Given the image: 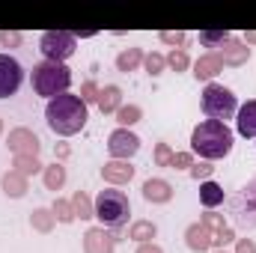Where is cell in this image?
I'll list each match as a JSON object with an SVG mask.
<instances>
[{
  "label": "cell",
  "mask_w": 256,
  "mask_h": 253,
  "mask_svg": "<svg viewBox=\"0 0 256 253\" xmlns=\"http://www.w3.org/2000/svg\"><path fill=\"white\" fill-rule=\"evenodd\" d=\"M236 134L226 128V122L206 120L191 131V155H200L202 161H218L232 152Z\"/></svg>",
  "instance_id": "obj_1"
},
{
  "label": "cell",
  "mask_w": 256,
  "mask_h": 253,
  "mask_svg": "<svg viewBox=\"0 0 256 253\" xmlns=\"http://www.w3.org/2000/svg\"><path fill=\"white\" fill-rule=\"evenodd\" d=\"M86 120H90L86 116V104L80 102V96H72V92L51 98L48 108H45V122H48V128L54 134H60V137L78 134L80 128L86 126Z\"/></svg>",
  "instance_id": "obj_2"
},
{
  "label": "cell",
  "mask_w": 256,
  "mask_h": 253,
  "mask_svg": "<svg viewBox=\"0 0 256 253\" xmlns=\"http://www.w3.org/2000/svg\"><path fill=\"white\" fill-rule=\"evenodd\" d=\"M30 84H33V92H36V96H45V98L51 102V98L68 92V86H72V72L66 68V63L42 60V63L33 66Z\"/></svg>",
  "instance_id": "obj_3"
},
{
  "label": "cell",
  "mask_w": 256,
  "mask_h": 253,
  "mask_svg": "<svg viewBox=\"0 0 256 253\" xmlns=\"http://www.w3.org/2000/svg\"><path fill=\"white\" fill-rule=\"evenodd\" d=\"M96 206V218L102 220L104 230H120L128 224V214H131V202H128V194L120 188H104L98 190V196L92 200Z\"/></svg>",
  "instance_id": "obj_4"
},
{
  "label": "cell",
  "mask_w": 256,
  "mask_h": 253,
  "mask_svg": "<svg viewBox=\"0 0 256 253\" xmlns=\"http://www.w3.org/2000/svg\"><path fill=\"white\" fill-rule=\"evenodd\" d=\"M200 108H202V114H206L208 120L224 122V120H230L232 114H238V98H236V92H232L230 86H224V84H206L202 98H200Z\"/></svg>",
  "instance_id": "obj_5"
},
{
  "label": "cell",
  "mask_w": 256,
  "mask_h": 253,
  "mask_svg": "<svg viewBox=\"0 0 256 253\" xmlns=\"http://www.w3.org/2000/svg\"><path fill=\"white\" fill-rule=\"evenodd\" d=\"M74 48H78V39L68 30H48L39 36V51L51 63H66L74 54Z\"/></svg>",
  "instance_id": "obj_6"
},
{
  "label": "cell",
  "mask_w": 256,
  "mask_h": 253,
  "mask_svg": "<svg viewBox=\"0 0 256 253\" xmlns=\"http://www.w3.org/2000/svg\"><path fill=\"white\" fill-rule=\"evenodd\" d=\"M232 214H236V220H238L244 230L256 226V176L242 188V194L232 200Z\"/></svg>",
  "instance_id": "obj_7"
},
{
  "label": "cell",
  "mask_w": 256,
  "mask_h": 253,
  "mask_svg": "<svg viewBox=\"0 0 256 253\" xmlns=\"http://www.w3.org/2000/svg\"><path fill=\"white\" fill-rule=\"evenodd\" d=\"M24 84V68L15 57L9 54H0V98H9L21 90Z\"/></svg>",
  "instance_id": "obj_8"
},
{
  "label": "cell",
  "mask_w": 256,
  "mask_h": 253,
  "mask_svg": "<svg viewBox=\"0 0 256 253\" xmlns=\"http://www.w3.org/2000/svg\"><path fill=\"white\" fill-rule=\"evenodd\" d=\"M137 149H140V137L128 128H116L108 137V152L114 161H128L131 155H137Z\"/></svg>",
  "instance_id": "obj_9"
},
{
  "label": "cell",
  "mask_w": 256,
  "mask_h": 253,
  "mask_svg": "<svg viewBox=\"0 0 256 253\" xmlns=\"http://www.w3.org/2000/svg\"><path fill=\"white\" fill-rule=\"evenodd\" d=\"M6 146H9V152H12V155H36V158H39V149H42V143H39L36 131H30V128H24V126L9 131Z\"/></svg>",
  "instance_id": "obj_10"
},
{
  "label": "cell",
  "mask_w": 256,
  "mask_h": 253,
  "mask_svg": "<svg viewBox=\"0 0 256 253\" xmlns=\"http://www.w3.org/2000/svg\"><path fill=\"white\" fill-rule=\"evenodd\" d=\"M116 250V232L104 226H90L84 232V253H114Z\"/></svg>",
  "instance_id": "obj_11"
},
{
  "label": "cell",
  "mask_w": 256,
  "mask_h": 253,
  "mask_svg": "<svg viewBox=\"0 0 256 253\" xmlns=\"http://www.w3.org/2000/svg\"><path fill=\"white\" fill-rule=\"evenodd\" d=\"M102 179L110 185V188H120V185H128L134 179V167L128 161H108L102 167Z\"/></svg>",
  "instance_id": "obj_12"
},
{
  "label": "cell",
  "mask_w": 256,
  "mask_h": 253,
  "mask_svg": "<svg viewBox=\"0 0 256 253\" xmlns=\"http://www.w3.org/2000/svg\"><path fill=\"white\" fill-rule=\"evenodd\" d=\"M224 72V63H220V57H218V51H208V54H202L196 63H194V78L196 80H206V84H214V78Z\"/></svg>",
  "instance_id": "obj_13"
},
{
  "label": "cell",
  "mask_w": 256,
  "mask_h": 253,
  "mask_svg": "<svg viewBox=\"0 0 256 253\" xmlns=\"http://www.w3.org/2000/svg\"><path fill=\"white\" fill-rule=\"evenodd\" d=\"M140 190H143V200L146 202H155V206H164V202L173 200V185L167 179H146Z\"/></svg>",
  "instance_id": "obj_14"
},
{
  "label": "cell",
  "mask_w": 256,
  "mask_h": 253,
  "mask_svg": "<svg viewBox=\"0 0 256 253\" xmlns=\"http://www.w3.org/2000/svg\"><path fill=\"white\" fill-rule=\"evenodd\" d=\"M212 238H214V232H212V230H206L200 220L191 224V226L185 230V244H188V250H194V253L212 250Z\"/></svg>",
  "instance_id": "obj_15"
},
{
  "label": "cell",
  "mask_w": 256,
  "mask_h": 253,
  "mask_svg": "<svg viewBox=\"0 0 256 253\" xmlns=\"http://www.w3.org/2000/svg\"><path fill=\"white\" fill-rule=\"evenodd\" d=\"M218 57H220V63L224 66H244L248 60H250V48L244 45V42H238V39H230L220 51H218Z\"/></svg>",
  "instance_id": "obj_16"
},
{
  "label": "cell",
  "mask_w": 256,
  "mask_h": 253,
  "mask_svg": "<svg viewBox=\"0 0 256 253\" xmlns=\"http://www.w3.org/2000/svg\"><path fill=\"white\" fill-rule=\"evenodd\" d=\"M98 110L102 114H116L120 108H122V90L116 86V84H108V86H102L98 90Z\"/></svg>",
  "instance_id": "obj_17"
},
{
  "label": "cell",
  "mask_w": 256,
  "mask_h": 253,
  "mask_svg": "<svg viewBox=\"0 0 256 253\" xmlns=\"http://www.w3.org/2000/svg\"><path fill=\"white\" fill-rule=\"evenodd\" d=\"M236 131L242 137H256V98L238 108V120H236Z\"/></svg>",
  "instance_id": "obj_18"
},
{
  "label": "cell",
  "mask_w": 256,
  "mask_h": 253,
  "mask_svg": "<svg viewBox=\"0 0 256 253\" xmlns=\"http://www.w3.org/2000/svg\"><path fill=\"white\" fill-rule=\"evenodd\" d=\"M0 188H3V194H6V196L21 200V196L30 190V182H27V176H21V173L9 170V173H3V179H0Z\"/></svg>",
  "instance_id": "obj_19"
},
{
  "label": "cell",
  "mask_w": 256,
  "mask_h": 253,
  "mask_svg": "<svg viewBox=\"0 0 256 253\" xmlns=\"http://www.w3.org/2000/svg\"><path fill=\"white\" fill-rule=\"evenodd\" d=\"M224 200H226V190L220 188L218 182H212V179H208V182H202V185H200V202H202L208 212H214V206H220Z\"/></svg>",
  "instance_id": "obj_20"
},
{
  "label": "cell",
  "mask_w": 256,
  "mask_h": 253,
  "mask_svg": "<svg viewBox=\"0 0 256 253\" xmlns=\"http://www.w3.org/2000/svg\"><path fill=\"white\" fill-rule=\"evenodd\" d=\"M143 48H126V51H120L116 54V72H122V74H128V72H137L140 66H143Z\"/></svg>",
  "instance_id": "obj_21"
},
{
  "label": "cell",
  "mask_w": 256,
  "mask_h": 253,
  "mask_svg": "<svg viewBox=\"0 0 256 253\" xmlns=\"http://www.w3.org/2000/svg\"><path fill=\"white\" fill-rule=\"evenodd\" d=\"M155 236H158V226H155L152 220H134V224L128 226V238H131L134 244H149Z\"/></svg>",
  "instance_id": "obj_22"
},
{
  "label": "cell",
  "mask_w": 256,
  "mask_h": 253,
  "mask_svg": "<svg viewBox=\"0 0 256 253\" xmlns=\"http://www.w3.org/2000/svg\"><path fill=\"white\" fill-rule=\"evenodd\" d=\"M54 224H57V218H54L51 208H33V214H30V226H33L36 232L48 236V232L54 230Z\"/></svg>",
  "instance_id": "obj_23"
},
{
  "label": "cell",
  "mask_w": 256,
  "mask_h": 253,
  "mask_svg": "<svg viewBox=\"0 0 256 253\" xmlns=\"http://www.w3.org/2000/svg\"><path fill=\"white\" fill-rule=\"evenodd\" d=\"M42 182H45V188L48 190H60L66 185V167L60 164V161H54L51 167L42 170Z\"/></svg>",
  "instance_id": "obj_24"
},
{
  "label": "cell",
  "mask_w": 256,
  "mask_h": 253,
  "mask_svg": "<svg viewBox=\"0 0 256 253\" xmlns=\"http://www.w3.org/2000/svg\"><path fill=\"white\" fill-rule=\"evenodd\" d=\"M72 208H74V218H80V220L96 218V206H92V200L86 196V190H74V196H72Z\"/></svg>",
  "instance_id": "obj_25"
},
{
  "label": "cell",
  "mask_w": 256,
  "mask_h": 253,
  "mask_svg": "<svg viewBox=\"0 0 256 253\" xmlns=\"http://www.w3.org/2000/svg\"><path fill=\"white\" fill-rule=\"evenodd\" d=\"M12 167H15V173H21V176H36L39 170H45L36 155H15V158H12Z\"/></svg>",
  "instance_id": "obj_26"
},
{
  "label": "cell",
  "mask_w": 256,
  "mask_h": 253,
  "mask_svg": "<svg viewBox=\"0 0 256 253\" xmlns=\"http://www.w3.org/2000/svg\"><path fill=\"white\" fill-rule=\"evenodd\" d=\"M114 116H116L120 128H131V126H137V122L143 120V110H140V104H122Z\"/></svg>",
  "instance_id": "obj_27"
},
{
  "label": "cell",
  "mask_w": 256,
  "mask_h": 253,
  "mask_svg": "<svg viewBox=\"0 0 256 253\" xmlns=\"http://www.w3.org/2000/svg\"><path fill=\"white\" fill-rule=\"evenodd\" d=\"M230 39V30H200V45L206 48H224Z\"/></svg>",
  "instance_id": "obj_28"
},
{
  "label": "cell",
  "mask_w": 256,
  "mask_h": 253,
  "mask_svg": "<svg viewBox=\"0 0 256 253\" xmlns=\"http://www.w3.org/2000/svg\"><path fill=\"white\" fill-rule=\"evenodd\" d=\"M143 68H146L152 78H158V74H164V68H167V57L158 54V51H152V54L143 57Z\"/></svg>",
  "instance_id": "obj_29"
},
{
  "label": "cell",
  "mask_w": 256,
  "mask_h": 253,
  "mask_svg": "<svg viewBox=\"0 0 256 253\" xmlns=\"http://www.w3.org/2000/svg\"><path fill=\"white\" fill-rule=\"evenodd\" d=\"M51 212H54V218H57L60 224H72V220H74V208H72V200H54Z\"/></svg>",
  "instance_id": "obj_30"
},
{
  "label": "cell",
  "mask_w": 256,
  "mask_h": 253,
  "mask_svg": "<svg viewBox=\"0 0 256 253\" xmlns=\"http://www.w3.org/2000/svg\"><path fill=\"white\" fill-rule=\"evenodd\" d=\"M158 39H161L164 45H173V51H182V45H185L188 33H185V30H161V33H158Z\"/></svg>",
  "instance_id": "obj_31"
},
{
  "label": "cell",
  "mask_w": 256,
  "mask_h": 253,
  "mask_svg": "<svg viewBox=\"0 0 256 253\" xmlns=\"http://www.w3.org/2000/svg\"><path fill=\"white\" fill-rule=\"evenodd\" d=\"M188 66H191V60H188L185 51H170V54H167V68H173L176 74H179V72H188Z\"/></svg>",
  "instance_id": "obj_32"
},
{
  "label": "cell",
  "mask_w": 256,
  "mask_h": 253,
  "mask_svg": "<svg viewBox=\"0 0 256 253\" xmlns=\"http://www.w3.org/2000/svg\"><path fill=\"white\" fill-rule=\"evenodd\" d=\"M232 242H236V230H232V226H224V230H218V232H214L212 248L224 250V248H226V244H232Z\"/></svg>",
  "instance_id": "obj_33"
},
{
  "label": "cell",
  "mask_w": 256,
  "mask_h": 253,
  "mask_svg": "<svg viewBox=\"0 0 256 253\" xmlns=\"http://www.w3.org/2000/svg\"><path fill=\"white\" fill-rule=\"evenodd\" d=\"M98 90H102V86H98L96 80H84V84H80V102H84V104L98 102Z\"/></svg>",
  "instance_id": "obj_34"
},
{
  "label": "cell",
  "mask_w": 256,
  "mask_h": 253,
  "mask_svg": "<svg viewBox=\"0 0 256 253\" xmlns=\"http://www.w3.org/2000/svg\"><path fill=\"white\" fill-rule=\"evenodd\" d=\"M200 224H202L206 230H212V232H218V230H224V226H226L224 214H218V212H206V214L200 218Z\"/></svg>",
  "instance_id": "obj_35"
},
{
  "label": "cell",
  "mask_w": 256,
  "mask_h": 253,
  "mask_svg": "<svg viewBox=\"0 0 256 253\" xmlns=\"http://www.w3.org/2000/svg\"><path fill=\"white\" fill-rule=\"evenodd\" d=\"M21 42H24V36L18 33V30H0V48H21Z\"/></svg>",
  "instance_id": "obj_36"
},
{
  "label": "cell",
  "mask_w": 256,
  "mask_h": 253,
  "mask_svg": "<svg viewBox=\"0 0 256 253\" xmlns=\"http://www.w3.org/2000/svg\"><path fill=\"white\" fill-rule=\"evenodd\" d=\"M188 173H191V179H196V182H200V179H202V182H208V176L214 173V167H212L208 161H194V167L188 170Z\"/></svg>",
  "instance_id": "obj_37"
},
{
  "label": "cell",
  "mask_w": 256,
  "mask_h": 253,
  "mask_svg": "<svg viewBox=\"0 0 256 253\" xmlns=\"http://www.w3.org/2000/svg\"><path fill=\"white\" fill-rule=\"evenodd\" d=\"M170 161H173L170 143H158V146H155V164H158V167H170Z\"/></svg>",
  "instance_id": "obj_38"
},
{
  "label": "cell",
  "mask_w": 256,
  "mask_h": 253,
  "mask_svg": "<svg viewBox=\"0 0 256 253\" xmlns=\"http://www.w3.org/2000/svg\"><path fill=\"white\" fill-rule=\"evenodd\" d=\"M170 167H173V170H191L194 167V155L191 152H173Z\"/></svg>",
  "instance_id": "obj_39"
},
{
  "label": "cell",
  "mask_w": 256,
  "mask_h": 253,
  "mask_svg": "<svg viewBox=\"0 0 256 253\" xmlns=\"http://www.w3.org/2000/svg\"><path fill=\"white\" fill-rule=\"evenodd\" d=\"M236 253H256L254 238H236Z\"/></svg>",
  "instance_id": "obj_40"
},
{
  "label": "cell",
  "mask_w": 256,
  "mask_h": 253,
  "mask_svg": "<svg viewBox=\"0 0 256 253\" xmlns=\"http://www.w3.org/2000/svg\"><path fill=\"white\" fill-rule=\"evenodd\" d=\"M137 253H164V250H161L158 244H152V242H149V244H137Z\"/></svg>",
  "instance_id": "obj_41"
},
{
  "label": "cell",
  "mask_w": 256,
  "mask_h": 253,
  "mask_svg": "<svg viewBox=\"0 0 256 253\" xmlns=\"http://www.w3.org/2000/svg\"><path fill=\"white\" fill-rule=\"evenodd\" d=\"M244 45H248V48L256 45V30H248V33H244Z\"/></svg>",
  "instance_id": "obj_42"
},
{
  "label": "cell",
  "mask_w": 256,
  "mask_h": 253,
  "mask_svg": "<svg viewBox=\"0 0 256 253\" xmlns=\"http://www.w3.org/2000/svg\"><path fill=\"white\" fill-rule=\"evenodd\" d=\"M57 155H60V158H66V155H68V146H66V143H60V146H57Z\"/></svg>",
  "instance_id": "obj_43"
},
{
  "label": "cell",
  "mask_w": 256,
  "mask_h": 253,
  "mask_svg": "<svg viewBox=\"0 0 256 253\" xmlns=\"http://www.w3.org/2000/svg\"><path fill=\"white\" fill-rule=\"evenodd\" d=\"M0 134H3V120H0Z\"/></svg>",
  "instance_id": "obj_44"
},
{
  "label": "cell",
  "mask_w": 256,
  "mask_h": 253,
  "mask_svg": "<svg viewBox=\"0 0 256 253\" xmlns=\"http://www.w3.org/2000/svg\"><path fill=\"white\" fill-rule=\"evenodd\" d=\"M214 253H226V250H214Z\"/></svg>",
  "instance_id": "obj_45"
}]
</instances>
